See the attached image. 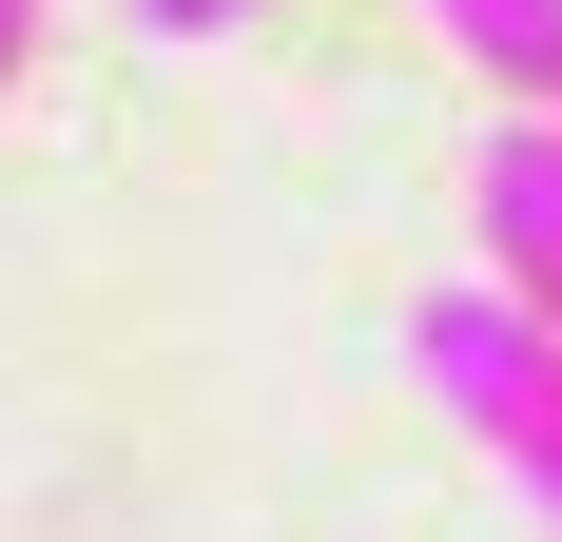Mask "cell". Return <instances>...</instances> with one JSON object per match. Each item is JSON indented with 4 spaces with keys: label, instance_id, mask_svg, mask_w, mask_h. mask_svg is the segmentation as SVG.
Instances as JSON below:
<instances>
[{
    "label": "cell",
    "instance_id": "obj_1",
    "mask_svg": "<svg viewBox=\"0 0 562 542\" xmlns=\"http://www.w3.org/2000/svg\"><path fill=\"white\" fill-rule=\"evenodd\" d=\"M465 214H485V291L562 329V116H505L485 136V194Z\"/></svg>",
    "mask_w": 562,
    "mask_h": 542
},
{
    "label": "cell",
    "instance_id": "obj_2",
    "mask_svg": "<svg viewBox=\"0 0 562 542\" xmlns=\"http://www.w3.org/2000/svg\"><path fill=\"white\" fill-rule=\"evenodd\" d=\"M427 39H447V78H505V116L562 98V0H427Z\"/></svg>",
    "mask_w": 562,
    "mask_h": 542
},
{
    "label": "cell",
    "instance_id": "obj_3",
    "mask_svg": "<svg viewBox=\"0 0 562 542\" xmlns=\"http://www.w3.org/2000/svg\"><path fill=\"white\" fill-rule=\"evenodd\" d=\"M485 465H505V485L543 504V542H562V369H543V407H524V427H485Z\"/></svg>",
    "mask_w": 562,
    "mask_h": 542
},
{
    "label": "cell",
    "instance_id": "obj_4",
    "mask_svg": "<svg viewBox=\"0 0 562 542\" xmlns=\"http://www.w3.org/2000/svg\"><path fill=\"white\" fill-rule=\"evenodd\" d=\"M136 39H233V20H272V0H116Z\"/></svg>",
    "mask_w": 562,
    "mask_h": 542
},
{
    "label": "cell",
    "instance_id": "obj_5",
    "mask_svg": "<svg viewBox=\"0 0 562 542\" xmlns=\"http://www.w3.org/2000/svg\"><path fill=\"white\" fill-rule=\"evenodd\" d=\"M20 58H40V0H0V98H20Z\"/></svg>",
    "mask_w": 562,
    "mask_h": 542
},
{
    "label": "cell",
    "instance_id": "obj_6",
    "mask_svg": "<svg viewBox=\"0 0 562 542\" xmlns=\"http://www.w3.org/2000/svg\"><path fill=\"white\" fill-rule=\"evenodd\" d=\"M543 116H562V98H543Z\"/></svg>",
    "mask_w": 562,
    "mask_h": 542
}]
</instances>
